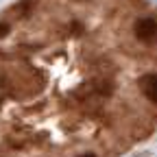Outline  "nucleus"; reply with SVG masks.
Instances as JSON below:
<instances>
[{"label":"nucleus","instance_id":"1","mask_svg":"<svg viewBox=\"0 0 157 157\" xmlns=\"http://www.w3.org/2000/svg\"><path fill=\"white\" fill-rule=\"evenodd\" d=\"M135 37L140 42H153L157 37V20L153 17H142L135 22Z\"/></svg>","mask_w":157,"mask_h":157},{"label":"nucleus","instance_id":"2","mask_svg":"<svg viewBox=\"0 0 157 157\" xmlns=\"http://www.w3.org/2000/svg\"><path fill=\"white\" fill-rule=\"evenodd\" d=\"M140 87H142V92L146 94L148 101L157 103V74H144V76L140 78Z\"/></svg>","mask_w":157,"mask_h":157},{"label":"nucleus","instance_id":"3","mask_svg":"<svg viewBox=\"0 0 157 157\" xmlns=\"http://www.w3.org/2000/svg\"><path fill=\"white\" fill-rule=\"evenodd\" d=\"M9 31H11V29H9V24L0 22V37H7V35H9Z\"/></svg>","mask_w":157,"mask_h":157},{"label":"nucleus","instance_id":"4","mask_svg":"<svg viewBox=\"0 0 157 157\" xmlns=\"http://www.w3.org/2000/svg\"><path fill=\"white\" fill-rule=\"evenodd\" d=\"M78 157H96L94 153H85V155H78Z\"/></svg>","mask_w":157,"mask_h":157}]
</instances>
